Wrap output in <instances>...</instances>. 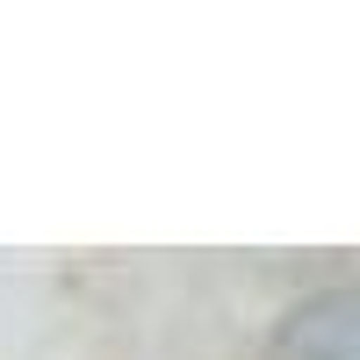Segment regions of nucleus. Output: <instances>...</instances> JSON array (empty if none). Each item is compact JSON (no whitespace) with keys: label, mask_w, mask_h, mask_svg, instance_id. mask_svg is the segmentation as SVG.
Returning <instances> with one entry per match:
<instances>
[{"label":"nucleus","mask_w":360,"mask_h":360,"mask_svg":"<svg viewBox=\"0 0 360 360\" xmlns=\"http://www.w3.org/2000/svg\"><path fill=\"white\" fill-rule=\"evenodd\" d=\"M259 360H360V303L353 288H317L266 332Z\"/></svg>","instance_id":"nucleus-1"}]
</instances>
